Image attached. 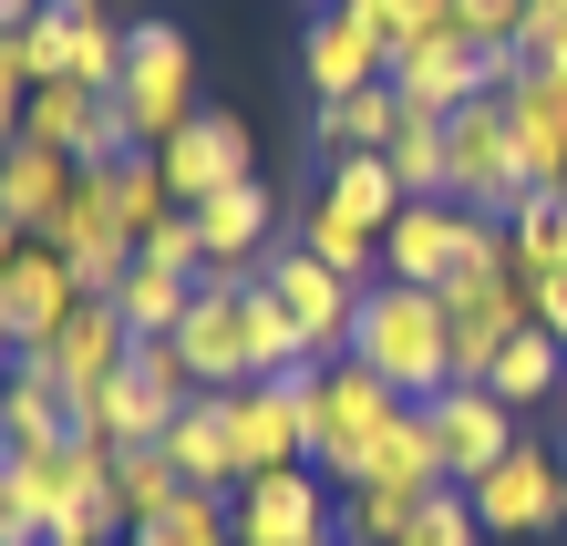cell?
<instances>
[{
	"mask_svg": "<svg viewBox=\"0 0 567 546\" xmlns=\"http://www.w3.org/2000/svg\"><path fill=\"white\" fill-rule=\"evenodd\" d=\"M351 361H372L403 402L454 392V330H444V289H403V279H372L351 310Z\"/></svg>",
	"mask_w": 567,
	"mask_h": 546,
	"instance_id": "obj_1",
	"label": "cell"
},
{
	"mask_svg": "<svg viewBox=\"0 0 567 546\" xmlns=\"http://www.w3.org/2000/svg\"><path fill=\"white\" fill-rule=\"evenodd\" d=\"M403 413H423V402H403L382 382L372 361H320V402H310V464L330 474V485H361L372 474V454H382V433L403 423Z\"/></svg>",
	"mask_w": 567,
	"mask_h": 546,
	"instance_id": "obj_2",
	"label": "cell"
},
{
	"mask_svg": "<svg viewBox=\"0 0 567 546\" xmlns=\"http://www.w3.org/2000/svg\"><path fill=\"white\" fill-rule=\"evenodd\" d=\"M114 104L135 114V145H165L186 114H207L196 104V42L176 21H135L124 31V83H114Z\"/></svg>",
	"mask_w": 567,
	"mask_h": 546,
	"instance_id": "obj_3",
	"label": "cell"
},
{
	"mask_svg": "<svg viewBox=\"0 0 567 546\" xmlns=\"http://www.w3.org/2000/svg\"><path fill=\"white\" fill-rule=\"evenodd\" d=\"M444 145H454V207H475V217L526 207V145L506 124V93H475L464 114H444Z\"/></svg>",
	"mask_w": 567,
	"mask_h": 546,
	"instance_id": "obj_4",
	"label": "cell"
},
{
	"mask_svg": "<svg viewBox=\"0 0 567 546\" xmlns=\"http://www.w3.org/2000/svg\"><path fill=\"white\" fill-rule=\"evenodd\" d=\"M310 402H320V361L289 371V382H238V392H217L227 443H238V474L310 464Z\"/></svg>",
	"mask_w": 567,
	"mask_h": 546,
	"instance_id": "obj_5",
	"label": "cell"
},
{
	"mask_svg": "<svg viewBox=\"0 0 567 546\" xmlns=\"http://www.w3.org/2000/svg\"><path fill=\"white\" fill-rule=\"evenodd\" d=\"M227 526L238 546H341V495L320 485V464H279L227 495Z\"/></svg>",
	"mask_w": 567,
	"mask_h": 546,
	"instance_id": "obj_6",
	"label": "cell"
},
{
	"mask_svg": "<svg viewBox=\"0 0 567 546\" xmlns=\"http://www.w3.org/2000/svg\"><path fill=\"white\" fill-rule=\"evenodd\" d=\"M423 423H433V454H444V485H485V474L526 443L516 402L495 392V382H454V392H433V402H423Z\"/></svg>",
	"mask_w": 567,
	"mask_h": 546,
	"instance_id": "obj_7",
	"label": "cell"
},
{
	"mask_svg": "<svg viewBox=\"0 0 567 546\" xmlns=\"http://www.w3.org/2000/svg\"><path fill=\"white\" fill-rule=\"evenodd\" d=\"M464 505H475L485 536H547V526L567 516V464L547 454V443H516L485 485H464Z\"/></svg>",
	"mask_w": 567,
	"mask_h": 546,
	"instance_id": "obj_8",
	"label": "cell"
},
{
	"mask_svg": "<svg viewBox=\"0 0 567 546\" xmlns=\"http://www.w3.org/2000/svg\"><path fill=\"white\" fill-rule=\"evenodd\" d=\"M258 279H269V299L289 310V330H299V351H310V361L351 351V310H361V289L341 279V268H320L310 248H279Z\"/></svg>",
	"mask_w": 567,
	"mask_h": 546,
	"instance_id": "obj_9",
	"label": "cell"
},
{
	"mask_svg": "<svg viewBox=\"0 0 567 546\" xmlns=\"http://www.w3.org/2000/svg\"><path fill=\"white\" fill-rule=\"evenodd\" d=\"M248 279H196V310L176 320V351H186V371H196V392H238V382H258L248 371Z\"/></svg>",
	"mask_w": 567,
	"mask_h": 546,
	"instance_id": "obj_10",
	"label": "cell"
},
{
	"mask_svg": "<svg viewBox=\"0 0 567 546\" xmlns=\"http://www.w3.org/2000/svg\"><path fill=\"white\" fill-rule=\"evenodd\" d=\"M537 320V299H526V279L506 268V279H454L444 289V330H454V382H485L495 351Z\"/></svg>",
	"mask_w": 567,
	"mask_h": 546,
	"instance_id": "obj_11",
	"label": "cell"
},
{
	"mask_svg": "<svg viewBox=\"0 0 567 546\" xmlns=\"http://www.w3.org/2000/svg\"><path fill=\"white\" fill-rule=\"evenodd\" d=\"M155 165H165V186H176V207H207V196L248 186V124L238 114H186L155 145Z\"/></svg>",
	"mask_w": 567,
	"mask_h": 546,
	"instance_id": "obj_12",
	"label": "cell"
},
{
	"mask_svg": "<svg viewBox=\"0 0 567 546\" xmlns=\"http://www.w3.org/2000/svg\"><path fill=\"white\" fill-rule=\"evenodd\" d=\"M454 268H464V207H454V196H413V207L382 227V279L454 289Z\"/></svg>",
	"mask_w": 567,
	"mask_h": 546,
	"instance_id": "obj_13",
	"label": "cell"
},
{
	"mask_svg": "<svg viewBox=\"0 0 567 546\" xmlns=\"http://www.w3.org/2000/svg\"><path fill=\"white\" fill-rule=\"evenodd\" d=\"M124 361H135V330H124L114 299H83V310L62 320V340H52V382H62V402H73V413L114 382Z\"/></svg>",
	"mask_w": 567,
	"mask_h": 546,
	"instance_id": "obj_14",
	"label": "cell"
},
{
	"mask_svg": "<svg viewBox=\"0 0 567 546\" xmlns=\"http://www.w3.org/2000/svg\"><path fill=\"white\" fill-rule=\"evenodd\" d=\"M506 124L526 145V196H567V73H516Z\"/></svg>",
	"mask_w": 567,
	"mask_h": 546,
	"instance_id": "obj_15",
	"label": "cell"
},
{
	"mask_svg": "<svg viewBox=\"0 0 567 546\" xmlns=\"http://www.w3.org/2000/svg\"><path fill=\"white\" fill-rule=\"evenodd\" d=\"M299 73L320 83V104H341V93H372V83L392 73V52H382V42H372L361 21L320 11V21H310V42H299Z\"/></svg>",
	"mask_w": 567,
	"mask_h": 546,
	"instance_id": "obj_16",
	"label": "cell"
},
{
	"mask_svg": "<svg viewBox=\"0 0 567 546\" xmlns=\"http://www.w3.org/2000/svg\"><path fill=\"white\" fill-rule=\"evenodd\" d=\"M196 217V237H207V268L217 279H248V258L269 248V227H279V207H269V186H227V196H207V207H186Z\"/></svg>",
	"mask_w": 567,
	"mask_h": 546,
	"instance_id": "obj_17",
	"label": "cell"
},
{
	"mask_svg": "<svg viewBox=\"0 0 567 546\" xmlns=\"http://www.w3.org/2000/svg\"><path fill=\"white\" fill-rule=\"evenodd\" d=\"M73 176H83L73 155H52V145H31V134H21V145L0 155V217H11L21 237H42L62 217V196H73Z\"/></svg>",
	"mask_w": 567,
	"mask_h": 546,
	"instance_id": "obj_18",
	"label": "cell"
},
{
	"mask_svg": "<svg viewBox=\"0 0 567 546\" xmlns=\"http://www.w3.org/2000/svg\"><path fill=\"white\" fill-rule=\"evenodd\" d=\"M165 454H176V474L196 495H238L248 474H238V443H227V413H217V392H196L176 423H165Z\"/></svg>",
	"mask_w": 567,
	"mask_h": 546,
	"instance_id": "obj_19",
	"label": "cell"
},
{
	"mask_svg": "<svg viewBox=\"0 0 567 546\" xmlns=\"http://www.w3.org/2000/svg\"><path fill=\"white\" fill-rule=\"evenodd\" d=\"M0 443H11V454H52V443H73V402H62L52 371H11V382H0Z\"/></svg>",
	"mask_w": 567,
	"mask_h": 546,
	"instance_id": "obj_20",
	"label": "cell"
},
{
	"mask_svg": "<svg viewBox=\"0 0 567 546\" xmlns=\"http://www.w3.org/2000/svg\"><path fill=\"white\" fill-rule=\"evenodd\" d=\"M403 124H413V104H403V93H392V73H382L372 93H341V104H320V145H330V155H382Z\"/></svg>",
	"mask_w": 567,
	"mask_h": 546,
	"instance_id": "obj_21",
	"label": "cell"
},
{
	"mask_svg": "<svg viewBox=\"0 0 567 546\" xmlns=\"http://www.w3.org/2000/svg\"><path fill=\"white\" fill-rule=\"evenodd\" d=\"M506 268L526 279V299L567 268V196H526V207L506 217Z\"/></svg>",
	"mask_w": 567,
	"mask_h": 546,
	"instance_id": "obj_22",
	"label": "cell"
},
{
	"mask_svg": "<svg viewBox=\"0 0 567 546\" xmlns=\"http://www.w3.org/2000/svg\"><path fill=\"white\" fill-rule=\"evenodd\" d=\"M330 207H341V217H361V227H392V217H403L413 207V196H403V176H392V155H330Z\"/></svg>",
	"mask_w": 567,
	"mask_h": 546,
	"instance_id": "obj_23",
	"label": "cell"
},
{
	"mask_svg": "<svg viewBox=\"0 0 567 546\" xmlns=\"http://www.w3.org/2000/svg\"><path fill=\"white\" fill-rule=\"evenodd\" d=\"M299 248H310L320 268H341L351 289H372V279H382V237L361 227V217H341V207H330V196H320L310 217H299Z\"/></svg>",
	"mask_w": 567,
	"mask_h": 546,
	"instance_id": "obj_24",
	"label": "cell"
},
{
	"mask_svg": "<svg viewBox=\"0 0 567 546\" xmlns=\"http://www.w3.org/2000/svg\"><path fill=\"white\" fill-rule=\"evenodd\" d=\"M485 382H495V392H506V402H516V413H537V402H547V392H567V351H557V340H547L537 320H526V330L506 340V351H495V371H485Z\"/></svg>",
	"mask_w": 567,
	"mask_h": 546,
	"instance_id": "obj_25",
	"label": "cell"
},
{
	"mask_svg": "<svg viewBox=\"0 0 567 546\" xmlns=\"http://www.w3.org/2000/svg\"><path fill=\"white\" fill-rule=\"evenodd\" d=\"M196 485L176 474V454L165 443H145V454H114V505H124V526H155L165 505H186Z\"/></svg>",
	"mask_w": 567,
	"mask_h": 546,
	"instance_id": "obj_26",
	"label": "cell"
},
{
	"mask_svg": "<svg viewBox=\"0 0 567 546\" xmlns=\"http://www.w3.org/2000/svg\"><path fill=\"white\" fill-rule=\"evenodd\" d=\"M114 310H124V330H135V340H176V320L196 310V279H176V268H145V258H135V279L114 289Z\"/></svg>",
	"mask_w": 567,
	"mask_h": 546,
	"instance_id": "obj_27",
	"label": "cell"
},
{
	"mask_svg": "<svg viewBox=\"0 0 567 546\" xmlns=\"http://www.w3.org/2000/svg\"><path fill=\"white\" fill-rule=\"evenodd\" d=\"M248 371L258 382H289V371H310V351H299V330H289V310L269 299V279H248Z\"/></svg>",
	"mask_w": 567,
	"mask_h": 546,
	"instance_id": "obj_28",
	"label": "cell"
},
{
	"mask_svg": "<svg viewBox=\"0 0 567 546\" xmlns=\"http://www.w3.org/2000/svg\"><path fill=\"white\" fill-rule=\"evenodd\" d=\"M382 155H392V176H403V196H454V145H444V114H413Z\"/></svg>",
	"mask_w": 567,
	"mask_h": 546,
	"instance_id": "obj_29",
	"label": "cell"
},
{
	"mask_svg": "<svg viewBox=\"0 0 567 546\" xmlns=\"http://www.w3.org/2000/svg\"><path fill=\"white\" fill-rule=\"evenodd\" d=\"M361 485H403V495H433L444 485V454H433V423L423 413H403L382 433V454H372V474H361Z\"/></svg>",
	"mask_w": 567,
	"mask_h": 546,
	"instance_id": "obj_30",
	"label": "cell"
},
{
	"mask_svg": "<svg viewBox=\"0 0 567 546\" xmlns=\"http://www.w3.org/2000/svg\"><path fill=\"white\" fill-rule=\"evenodd\" d=\"M93 104H104V93H83V83H31V114H21V134H31V145H52V155H83Z\"/></svg>",
	"mask_w": 567,
	"mask_h": 546,
	"instance_id": "obj_31",
	"label": "cell"
},
{
	"mask_svg": "<svg viewBox=\"0 0 567 546\" xmlns=\"http://www.w3.org/2000/svg\"><path fill=\"white\" fill-rule=\"evenodd\" d=\"M114 217H124V237H145V227H165V217H176V186H165L155 145H135V155L114 165Z\"/></svg>",
	"mask_w": 567,
	"mask_h": 546,
	"instance_id": "obj_32",
	"label": "cell"
},
{
	"mask_svg": "<svg viewBox=\"0 0 567 546\" xmlns=\"http://www.w3.org/2000/svg\"><path fill=\"white\" fill-rule=\"evenodd\" d=\"M413 505H423V495H403V485H341V536H351V546H403Z\"/></svg>",
	"mask_w": 567,
	"mask_h": 546,
	"instance_id": "obj_33",
	"label": "cell"
},
{
	"mask_svg": "<svg viewBox=\"0 0 567 546\" xmlns=\"http://www.w3.org/2000/svg\"><path fill=\"white\" fill-rule=\"evenodd\" d=\"M124 546H238V526H227V495H186V505H165L155 526H135Z\"/></svg>",
	"mask_w": 567,
	"mask_h": 546,
	"instance_id": "obj_34",
	"label": "cell"
},
{
	"mask_svg": "<svg viewBox=\"0 0 567 546\" xmlns=\"http://www.w3.org/2000/svg\"><path fill=\"white\" fill-rule=\"evenodd\" d=\"M124 371H135V382L165 402V413H186V402H196V371H186L176 340H135V361H124Z\"/></svg>",
	"mask_w": 567,
	"mask_h": 546,
	"instance_id": "obj_35",
	"label": "cell"
},
{
	"mask_svg": "<svg viewBox=\"0 0 567 546\" xmlns=\"http://www.w3.org/2000/svg\"><path fill=\"white\" fill-rule=\"evenodd\" d=\"M135 258H145V268H176V279H207V237H196L186 207L165 217V227H145V237H135Z\"/></svg>",
	"mask_w": 567,
	"mask_h": 546,
	"instance_id": "obj_36",
	"label": "cell"
},
{
	"mask_svg": "<svg viewBox=\"0 0 567 546\" xmlns=\"http://www.w3.org/2000/svg\"><path fill=\"white\" fill-rule=\"evenodd\" d=\"M423 31H454V0H392V52L423 42Z\"/></svg>",
	"mask_w": 567,
	"mask_h": 546,
	"instance_id": "obj_37",
	"label": "cell"
},
{
	"mask_svg": "<svg viewBox=\"0 0 567 546\" xmlns=\"http://www.w3.org/2000/svg\"><path fill=\"white\" fill-rule=\"evenodd\" d=\"M537 330H547V340H557V351H567V268H557V279L537 289Z\"/></svg>",
	"mask_w": 567,
	"mask_h": 546,
	"instance_id": "obj_38",
	"label": "cell"
},
{
	"mask_svg": "<svg viewBox=\"0 0 567 546\" xmlns=\"http://www.w3.org/2000/svg\"><path fill=\"white\" fill-rule=\"evenodd\" d=\"M21 546H93V526H31Z\"/></svg>",
	"mask_w": 567,
	"mask_h": 546,
	"instance_id": "obj_39",
	"label": "cell"
},
{
	"mask_svg": "<svg viewBox=\"0 0 567 546\" xmlns=\"http://www.w3.org/2000/svg\"><path fill=\"white\" fill-rule=\"evenodd\" d=\"M11 361H21V330H11V299H0V382H11Z\"/></svg>",
	"mask_w": 567,
	"mask_h": 546,
	"instance_id": "obj_40",
	"label": "cell"
},
{
	"mask_svg": "<svg viewBox=\"0 0 567 546\" xmlns=\"http://www.w3.org/2000/svg\"><path fill=\"white\" fill-rule=\"evenodd\" d=\"M31 11H42V0H0V31H21Z\"/></svg>",
	"mask_w": 567,
	"mask_h": 546,
	"instance_id": "obj_41",
	"label": "cell"
},
{
	"mask_svg": "<svg viewBox=\"0 0 567 546\" xmlns=\"http://www.w3.org/2000/svg\"><path fill=\"white\" fill-rule=\"evenodd\" d=\"M11 258H21V227H11V217H0V268H11Z\"/></svg>",
	"mask_w": 567,
	"mask_h": 546,
	"instance_id": "obj_42",
	"label": "cell"
},
{
	"mask_svg": "<svg viewBox=\"0 0 567 546\" xmlns=\"http://www.w3.org/2000/svg\"><path fill=\"white\" fill-rule=\"evenodd\" d=\"M11 464H21V454H11V443H0V495H11Z\"/></svg>",
	"mask_w": 567,
	"mask_h": 546,
	"instance_id": "obj_43",
	"label": "cell"
},
{
	"mask_svg": "<svg viewBox=\"0 0 567 546\" xmlns=\"http://www.w3.org/2000/svg\"><path fill=\"white\" fill-rule=\"evenodd\" d=\"M526 11H557V21H567V0H526Z\"/></svg>",
	"mask_w": 567,
	"mask_h": 546,
	"instance_id": "obj_44",
	"label": "cell"
},
{
	"mask_svg": "<svg viewBox=\"0 0 567 546\" xmlns=\"http://www.w3.org/2000/svg\"><path fill=\"white\" fill-rule=\"evenodd\" d=\"M341 546H351V536H341Z\"/></svg>",
	"mask_w": 567,
	"mask_h": 546,
	"instance_id": "obj_45",
	"label": "cell"
}]
</instances>
